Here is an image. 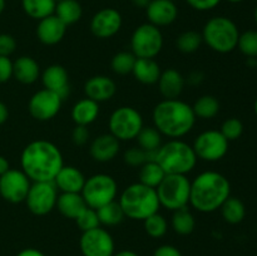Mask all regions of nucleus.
I'll list each match as a JSON object with an SVG mask.
<instances>
[{
	"label": "nucleus",
	"instance_id": "f8f14e48",
	"mask_svg": "<svg viewBox=\"0 0 257 256\" xmlns=\"http://www.w3.org/2000/svg\"><path fill=\"white\" fill-rule=\"evenodd\" d=\"M228 141L217 130H208L196 137L192 147L198 160L217 162L222 160L228 151Z\"/></svg>",
	"mask_w": 257,
	"mask_h": 256
},
{
	"label": "nucleus",
	"instance_id": "a878e982",
	"mask_svg": "<svg viewBox=\"0 0 257 256\" xmlns=\"http://www.w3.org/2000/svg\"><path fill=\"white\" fill-rule=\"evenodd\" d=\"M160 64L155 59L148 58H137L133 67L132 74L140 83L146 85H152L158 82L161 77Z\"/></svg>",
	"mask_w": 257,
	"mask_h": 256
},
{
	"label": "nucleus",
	"instance_id": "a211bd4d",
	"mask_svg": "<svg viewBox=\"0 0 257 256\" xmlns=\"http://www.w3.org/2000/svg\"><path fill=\"white\" fill-rule=\"evenodd\" d=\"M42 83L45 89L52 90L64 100L69 95V74L63 65L52 64L42 73Z\"/></svg>",
	"mask_w": 257,
	"mask_h": 256
},
{
	"label": "nucleus",
	"instance_id": "f03ea898",
	"mask_svg": "<svg viewBox=\"0 0 257 256\" xmlns=\"http://www.w3.org/2000/svg\"><path fill=\"white\" fill-rule=\"evenodd\" d=\"M230 196V181L220 172L205 171L191 181L190 205L198 212L211 213L220 210Z\"/></svg>",
	"mask_w": 257,
	"mask_h": 256
},
{
	"label": "nucleus",
	"instance_id": "79ce46f5",
	"mask_svg": "<svg viewBox=\"0 0 257 256\" xmlns=\"http://www.w3.org/2000/svg\"><path fill=\"white\" fill-rule=\"evenodd\" d=\"M123 160H124L125 165L131 166V167H141L146 162H148L150 158H148V152H146L141 147H131L124 152Z\"/></svg>",
	"mask_w": 257,
	"mask_h": 256
},
{
	"label": "nucleus",
	"instance_id": "052dcab7",
	"mask_svg": "<svg viewBox=\"0 0 257 256\" xmlns=\"http://www.w3.org/2000/svg\"><path fill=\"white\" fill-rule=\"evenodd\" d=\"M59 2H62V0H55V3H59Z\"/></svg>",
	"mask_w": 257,
	"mask_h": 256
},
{
	"label": "nucleus",
	"instance_id": "bb28decb",
	"mask_svg": "<svg viewBox=\"0 0 257 256\" xmlns=\"http://www.w3.org/2000/svg\"><path fill=\"white\" fill-rule=\"evenodd\" d=\"M87 207L82 193H59L55 206L64 217L70 220H75Z\"/></svg>",
	"mask_w": 257,
	"mask_h": 256
},
{
	"label": "nucleus",
	"instance_id": "9b49d317",
	"mask_svg": "<svg viewBox=\"0 0 257 256\" xmlns=\"http://www.w3.org/2000/svg\"><path fill=\"white\" fill-rule=\"evenodd\" d=\"M59 196L57 186L53 181L49 182H32L24 202L33 215L45 216L52 212L57 206Z\"/></svg>",
	"mask_w": 257,
	"mask_h": 256
},
{
	"label": "nucleus",
	"instance_id": "58836bf2",
	"mask_svg": "<svg viewBox=\"0 0 257 256\" xmlns=\"http://www.w3.org/2000/svg\"><path fill=\"white\" fill-rule=\"evenodd\" d=\"M237 48L246 57L257 58V30H247L240 34Z\"/></svg>",
	"mask_w": 257,
	"mask_h": 256
},
{
	"label": "nucleus",
	"instance_id": "1a4fd4ad",
	"mask_svg": "<svg viewBox=\"0 0 257 256\" xmlns=\"http://www.w3.org/2000/svg\"><path fill=\"white\" fill-rule=\"evenodd\" d=\"M143 127L145 123L142 114L130 105H123L114 109L108 119L109 133L119 142L136 140Z\"/></svg>",
	"mask_w": 257,
	"mask_h": 256
},
{
	"label": "nucleus",
	"instance_id": "6e6d98bb",
	"mask_svg": "<svg viewBox=\"0 0 257 256\" xmlns=\"http://www.w3.org/2000/svg\"><path fill=\"white\" fill-rule=\"evenodd\" d=\"M5 4H7V3H5V0H0V15H2L3 12H4Z\"/></svg>",
	"mask_w": 257,
	"mask_h": 256
},
{
	"label": "nucleus",
	"instance_id": "4d7b16f0",
	"mask_svg": "<svg viewBox=\"0 0 257 256\" xmlns=\"http://www.w3.org/2000/svg\"><path fill=\"white\" fill-rule=\"evenodd\" d=\"M253 108H255V113H256V115H257V98H256V100H255V105H253Z\"/></svg>",
	"mask_w": 257,
	"mask_h": 256
},
{
	"label": "nucleus",
	"instance_id": "49530a36",
	"mask_svg": "<svg viewBox=\"0 0 257 256\" xmlns=\"http://www.w3.org/2000/svg\"><path fill=\"white\" fill-rule=\"evenodd\" d=\"M192 9L198 12H208L217 7L221 0H186Z\"/></svg>",
	"mask_w": 257,
	"mask_h": 256
},
{
	"label": "nucleus",
	"instance_id": "13d9d810",
	"mask_svg": "<svg viewBox=\"0 0 257 256\" xmlns=\"http://www.w3.org/2000/svg\"><path fill=\"white\" fill-rule=\"evenodd\" d=\"M227 2H230V3H240V2H242V0H227Z\"/></svg>",
	"mask_w": 257,
	"mask_h": 256
},
{
	"label": "nucleus",
	"instance_id": "37998d69",
	"mask_svg": "<svg viewBox=\"0 0 257 256\" xmlns=\"http://www.w3.org/2000/svg\"><path fill=\"white\" fill-rule=\"evenodd\" d=\"M17 49V40L13 35L2 33L0 34V55L10 57Z\"/></svg>",
	"mask_w": 257,
	"mask_h": 256
},
{
	"label": "nucleus",
	"instance_id": "5701e85b",
	"mask_svg": "<svg viewBox=\"0 0 257 256\" xmlns=\"http://www.w3.org/2000/svg\"><path fill=\"white\" fill-rule=\"evenodd\" d=\"M157 83L161 94L165 97V99H176L182 94L186 79L177 69L170 68L161 73Z\"/></svg>",
	"mask_w": 257,
	"mask_h": 256
},
{
	"label": "nucleus",
	"instance_id": "c9c22d12",
	"mask_svg": "<svg viewBox=\"0 0 257 256\" xmlns=\"http://www.w3.org/2000/svg\"><path fill=\"white\" fill-rule=\"evenodd\" d=\"M202 43L203 39L201 33L196 30H187L178 35L176 39V47L183 54H192L200 49Z\"/></svg>",
	"mask_w": 257,
	"mask_h": 256
},
{
	"label": "nucleus",
	"instance_id": "a19ab883",
	"mask_svg": "<svg viewBox=\"0 0 257 256\" xmlns=\"http://www.w3.org/2000/svg\"><path fill=\"white\" fill-rule=\"evenodd\" d=\"M220 132L225 136L228 142L236 141L243 133V124L238 118H228L222 123Z\"/></svg>",
	"mask_w": 257,
	"mask_h": 256
},
{
	"label": "nucleus",
	"instance_id": "09e8293b",
	"mask_svg": "<svg viewBox=\"0 0 257 256\" xmlns=\"http://www.w3.org/2000/svg\"><path fill=\"white\" fill-rule=\"evenodd\" d=\"M17 256H45L44 253L42 252L40 250L34 247H28V248H23L22 251L17 253Z\"/></svg>",
	"mask_w": 257,
	"mask_h": 256
},
{
	"label": "nucleus",
	"instance_id": "c03bdc74",
	"mask_svg": "<svg viewBox=\"0 0 257 256\" xmlns=\"http://www.w3.org/2000/svg\"><path fill=\"white\" fill-rule=\"evenodd\" d=\"M89 130L85 125H75L72 132V141L77 146L87 145L88 141H89Z\"/></svg>",
	"mask_w": 257,
	"mask_h": 256
},
{
	"label": "nucleus",
	"instance_id": "f257e3e1",
	"mask_svg": "<svg viewBox=\"0 0 257 256\" xmlns=\"http://www.w3.org/2000/svg\"><path fill=\"white\" fill-rule=\"evenodd\" d=\"M22 171L32 182H49L64 166L58 146L47 140H37L27 145L20 156Z\"/></svg>",
	"mask_w": 257,
	"mask_h": 256
},
{
	"label": "nucleus",
	"instance_id": "603ef678",
	"mask_svg": "<svg viewBox=\"0 0 257 256\" xmlns=\"http://www.w3.org/2000/svg\"><path fill=\"white\" fill-rule=\"evenodd\" d=\"M10 170L9 161L4 157V156H0V176L4 175L5 172Z\"/></svg>",
	"mask_w": 257,
	"mask_h": 256
},
{
	"label": "nucleus",
	"instance_id": "4be33fe9",
	"mask_svg": "<svg viewBox=\"0 0 257 256\" xmlns=\"http://www.w3.org/2000/svg\"><path fill=\"white\" fill-rule=\"evenodd\" d=\"M85 176L74 166H63L54 178V185L60 193H80L85 183Z\"/></svg>",
	"mask_w": 257,
	"mask_h": 256
},
{
	"label": "nucleus",
	"instance_id": "b1692460",
	"mask_svg": "<svg viewBox=\"0 0 257 256\" xmlns=\"http://www.w3.org/2000/svg\"><path fill=\"white\" fill-rule=\"evenodd\" d=\"M13 77L22 84H33L40 77L39 63L29 55H22L13 62Z\"/></svg>",
	"mask_w": 257,
	"mask_h": 256
},
{
	"label": "nucleus",
	"instance_id": "ddd939ff",
	"mask_svg": "<svg viewBox=\"0 0 257 256\" xmlns=\"http://www.w3.org/2000/svg\"><path fill=\"white\" fill-rule=\"evenodd\" d=\"M79 248L83 256H113L115 252V243L108 230L99 226L82 232Z\"/></svg>",
	"mask_w": 257,
	"mask_h": 256
},
{
	"label": "nucleus",
	"instance_id": "c85d7f7f",
	"mask_svg": "<svg viewBox=\"0 0 257 256\" xmlns=\"http://www.w3.org/2000/svg\"><path fill=\"white\" fill-rule=\"evenodd\" d=\"M55 5V0H22L25 14L38 22L54 14Z\"/></svg>",
	"mask_w": 257,
	"mask_h": 256
},
{
	"label": "nucleus",
	"instance_id": "423d86ee",
	"mask_svg": "<svg viewBox=\"0 0 257 256\" xmlns=\"http://www.w3.org/2000/svg\"><path fill=\"white\" fill-rule=\"evenodd\" d=\"M203 43L216 53L227 54L237 48L240 32L238 28L230 18L213 17L203 27Z\"/></svg>",
	"mask_w": 257,
	"mask_h": 256
},
{
	"label": "nucleus",
	"instance_id": "72a5a7b5",
	"mask_svg": "<svg viewBox=\"0 0 257 256\" xmlns=\"http://www.w3.org/2000/svg\"><path fill=\"white\" fill-rule=\"evenodd\" d=\"M97 213L100 226L103 225L107 226V227H113V226L119 225L125 218L124 212H123L118 201H113V202L108 203V205L102 206L100 208H98Z\"/></svg>",
	"mask_w": 257,
	"mask_h": 256
},
{
	"label": "nucleus",
	"instance_id": "393cba45",
	"mask_svg": "<svg viewBox=\"0 0 257 256\" xmlns=\"http://www.w3.org/2000/svg\"><path fill=\"white\" fill-rule=\"evenodd\" d=\"M100 108L99 103L89 99V98H83L78 100L72 108V119L75 125H90L97 120L99 115Z\"/></svg>",
	"mask_w": 257,
	"mask_h": 256
},
{
	"label": "nucleus",
	"instance_id": "680f3d73",
	"mask_svg": "<svg viewBox=\"0 0 257 256\" xmlns=\"http://www.w3.org/2000/svg\"><path fill=\"white\" fill-rule=\"evenodd\" d=\"M256 68H257V62H256Z\"/></svg>",
	"mask_w": 257,
	"mask_h": 256
},
{
	"label": "nucleus",
	"instance_id": "4468645a",
	"mask_svg": "<svg viewBox=\"0 0 257 256\" xmlns=\"http://www.w3.org/2000/svg\"><path fill=\"white\" fill-rule=\"evenodd\" d=\"M62 104L63 99L60 95L43 88L32 95L28 103V110L35 120L48 122L60 112Z\"/></svg>",
	"mask_w": 257,
	"mask_h": 256
},
{
	"label": "nucleus",
	"instance_id": "39448f33",
	"mask_svg": "<svg viewBox=\"0 0 257 256\" xmlns=\"http://www.w3.org/2000/svg\"><path fill=\"white\" fill-rule=\"evenodd\" d=\"M193 147L181 140H170L156 151L155 161L166 175H185L192 172L197 165Z\"/></svg>",
	"mask_w": 257,
	"mask_h": 256
},
{
	"label": "nucleus",
	"instance_id": "412c9836",
	"mask_svg": "<svg viewBox=\"0 0 257 256\" xmlns=\"http://www.w3.org/2000/svg\"><path fill=\"white\" fill-rule=\"evenodd\" d=\"M115 92H117V85H115L114 80L107 75L90 77L84 84L85 97L97 103L112 99Z\"/></svg>",
	"mask_w": 257,
	"mask_h": 256
},
{
	"label": "nucleus",
	"instance_id": "2eb2a0df",
	"mask_svg": "<svg viewBox=\"0 0 257 256\" xmlns=\"http://www.w3.org/2000/svg\"><path fill=\"white\" fill-rule=\"evenodd\" d=\"M32 181L22 170L10 168L0 176V196L7 202L20 203L27 198Z\"/></svg>",
	"mask_w": 257,
	"mask_h": 256
},
{
	"label": "nucleus",
	"instance_id": "864d4df0",
	"mask_svg": "<svg viewBox=\"0 0 257 256\" xmlns=\"http://www.w3.org/2000/svg\"><path fill=\"white\" fill-rule=\"evenodd\" d=\"M151 2H152V0H132V3L135 7L142 8V9H146Z\"/></svg>",
	"mask_w": 257,
	"mask_h": 256
},
{
	"label": "nucleus",
	"instance_id": "aec40b11",
	"mask_svg": "<svg viewBox=\"0 0 257 256\" xmlns=\"http://www.w3.org/2000/svg\"><path fill=\"white\" fill-rule=\"evenodd\" d=\"M120 142L110 133H103L92 141L89 146V155L94 161L107 163L114 160L119 153Z\"/></svg>",
	"mask_w": 257,
	"mask_h": 256
},
{
	"label": "nucleus",
	"instance_id": "f704fd0d",
	"mask_svg": "<svg viewBox=\"0 0 257 256\" xmlns=\"http://www.w3.org/2000/svg\"><path fill=\"white\" fill-rule=\"evenodd\" d=\"M162 137L156 127H143L137 136L138 147L145 150L146 152H155L162 146Z\"/></svg>",
	"mask_w": 257,
	"mask_h": 256
},
{
	"label": "nucleus",
	"instance_id": "6ab92c4d",
	"mask_svg": "<svg viewBox=\"0 0 257 256\" xmlns=\"http://www.w3.org/2000/svg\"><path fill=\"white\" fill-rule=\"evenodd\" d=\"M67 28V25L57 15H49L38 22L37 37L42 44L48 47L57 45L65 37Z\"/></svg>",
	"mask_w": 257,
	"mask_h": 256
},
{
	"label": "nucleus",
	"instance_id": "de8ad7c7",
	"mask_svg": "<svg viewBox=\"0 0 257 256\" xmlns=\"http://www.w3.org/2000/svg\"><path fill=\"white\" fill-rule=\"evenodd\" d=\"M152 256H182V252L173 245H161L156 248Z\"/></svg>",
	"mask_w": 257,
	"mask_h": 256
},
{
	"label": "nucleus",
	"instance_id": "7c9ffc66",
	"mask_svg": "<svg viewBox=\"0 0 257 256\" xmlns=\"http://www.w3.org/2000/svg\"><path fill=\"white\" fill-rule=\"evenodd\" d=\"M221 215L223 220L231 225H237L242 222L246 216V208L242 201L237 197H228L221 206Z\"/></svg>",
	"mask_w": 257,
	"mask_h": 256
},
{
	"label": "nucleus",
	"instance_id": "9d476101",
	"mask_svg": "<svg viewBox=\"0 0 257 256\" xmlns=\"http://www.w3.org/2000/svg\"><path fill=\"white\" fill-rule=\"evenodd\" d=\"M132 53L137 58L155 59L163 48V35L160 28L145 23L135 29L131 37Z\"/></svg>",
	"mask_w": 257,
	"mask_h": 256
},
{
	"label": "nucleus",
	"instance_id": "0eeeda50",
	"mask_svg": "<svg viewBox=\"0 0 257 256\" xmlns=\"http://www.w3.org/2000/svg\"><path fill=\"white\" fill-rule=\"evenodd\" d=\"M161 207L177 211L190 205L191 181L185 175H166L156 188Z\"/></svg>",
	"mask_w": 257,
	"mask_h": 256
},
{
	"label": "nucleus",
	"instance_id": "e433bc0d",
	"mask_svg": "<svg viewBox=\"0 0 257 256\" xmlns=\"http://www.w3.org/2000/svg\"><path fill=\"white\" fill-rule=\"evenodd\" d=\"M143 227L146 233L152 238H161L167 233L168 222L163 215L160 212L153 213L152 216L143 221Z\"/></svg>",
	"mask_w": 257,
	"mask_h": 256
},
{
	"label": "nucleus",
	"instance_id": "473e14b6",
	"mask_svg": "<svg viewBox=\"0 0 257 256\" xmlns=\"http://www.w3.org/2000/svg\"><path fill=\"white\" fill-rule=\"evenodd\" d=\"M196 118L200 119H212L220 112V102L216 97L210 94L202 95L198 98L192 105Z\"/></svg>",
	"mask_w": 257,
	"mask_h": 256
},
{
	"label": "nucleus",
	"instance_id": "7ed1b4c3",
	"mask_svg": "<svg viewBox=\"0 0 257 256\" xmlns=\"http://www.w3.org/2000/svg\"><path fill=\"white\" fill-rule=\"evenodd\" d=\"M152 119L153 127L157 128L161 135L171 140H180L193 130L197 118L192 105L176 98L157 103L153 108Z\"/></svg>",
	"mask_w": 257,
	"mask_h": 256
},
{
	"label": "nucleus",
	"instance_id": "bf43d9fd",
	"mask_svg": "<svg viewBox=\"0 0 257 256\" xmlns=\"http://www.w3.org/2000/svg\"><path fill=\"white\" fill-rule=\"evenodd\" d=\"M255 20H256V23H257V8H256V10H255Z\"/></svg>",
	"mask_w": 257,
	"mask_h": 256
},
{
	"label": "nucleus",
	"instance_id": "20e7f679",
	"mask_svg": "<svg viewBox=\"0 0 257 256\" xmlns=\"http://www.w3.org/2000/svg\"><path fill=\"white\" fill-rule=\"evenodd\" d=\"M118 203L125 217L135 221H145L161 208L156 188L148 187L141 182L125 187L120 193Z\"/></svg>",
	"mask_w": 257,
	"mask_h": 256
},
{
	"label": "nucleus",
	"instance_id": "dca6fc26",
	"mask_svg": "<svg viewBox=\"0 0 257 256\" xmlns=\"http://www.w3.org/2000/svg\"><path fill=\"white\" fill-rule=\"evenodd\" d=\"M123 19L114 8H104L93 15L90 20V32L98 39H109L120 30Z\"/></svg>",
	"mask_w": 257,
	"mask_h": 256
},
{
	"label": "nucleus",
	"instance_id": "a18cd8bd",
	"mask_svg": "<svg viewBox=\"0 0 257 256\" xmlns=\"http://www.w3.org/2000/svg\"><path fill=\"white\" fill-rule=\"evenodd\" d=\"M13 78V60L0 55V83H7Z\"/></svg>",
	"mask_w": 257,
	"mask_h": 256
},
{
	"label": "nucleus",
	"instance_id": "8fccbe9b",
	"mask_svg": "<svg viewBox=\"0 0 257 256\" xmlns=\"http://www.w3.org/2000/svg\"><path fill=\"white\" fill-rule=\"evenodd\" d=\"M187 80H188V83H191V84L197 85L203 80V74L201 72H192L190 74V77H188Z\"/></svg>",
	"mask_w": 257,
	"mask_h": 256
},
{
	"label": "nucleus",
	"instance_id": "cd10ccee",
	"mask_svg": "<svg viewBox=\"0 0 257 256\" xmlns=\"http://www.w3.org/2000/svg\"><path fill=\"white\" fill-rule=\"evenodd\" d=\"M54 15L69 27L79 22L83 15V8L78 0H62L55 5Z\"/></svg>",
	"mask_w": 257,
	"mask_h": 256
},
{
	"label": "nucleus",
	"instance_id": "3c124183",
	"mask_svg": "<svg viewBox=\"0 0 257 256\" xmlns=\"http://www.w3.org/2000/svg\"><path fill=\"white\" fill-rule=\"evenodd\" d=\"M8 118H9V110H8L7 104L0 100V124L7 122Z\"/></svg>",
	"mask_w": 257,
	"mask_h": 256
},
{
	"label": "nucleus",
	"instance_id": "e2e57ef3",
	"mask_svg": "<svg viewBox=\"0 0 257 256\" xmlns=\"http://www.w3.org/2000/svg\"><path fill=\"white\" fill-rule=\"evenodd\" d=\"M172 2H176V0H172Z\"/></svg>",
	"mask_w": 257,
	"mask_h": 256
},
{
	"label": "nucleus",
	"instance_id": "2f4dec72",
	"mask_svg": "<svg viewBox=\"0 0 257 256\" xmlns=\"http://www.w3.org/2000/svg\"><path fill=\"white\" fill-rule=\"evenodd\" d=\"M165 171L162 170V167L156 161H148V162H146L145 165L140 167V173H138L140 181L138 182L143 183L148 187L157 188L158 185L165 178Z\"/></svg>",
	"mask_w": 257,
	"mask_h": 256
},
{
	"label": "nucleus",
	"instance_id": "0e129e2a",
	"mask_svg": "<svg viewBox=\"0 0 257 256\" xmlns=\"http://www.w3.org/2000/svg\"><path fill=\"white\" fill-rule=\"evenodd\" d=\"M256 256H257V255H256Z\"/></svg>",
	"mask_w": 257,
	"mask_h": 256
},
{
	"label": "nucleus",
	"instance_id": "6e6552de",
	"mask_svg": "<svg viewBox=\"0 0 257 256\" xmlns=\"http://www.w3.org/2000/svg\"><path fill=\"white\" fill-rule=\"evenodd\" d=\"M82 196L88 207L98 210L102 206L115 201L118 195V183L107 173H95L85 180Z\"/></svg>",
	"mask_w": 257,
	"mask_h": 256
},
{
	"label": "nucleus",
	"instance_id": "5fc2aeb1",
	"mask_svg": "<svg viewBox=\"0 0 257 256\" xmlns=\"http://www.w3.org/2000/svg\"><path fill=\"white\" fill-rule=\"evenodd\" d=\"M113 256H140V255L132 250H122V251H118V252H114V255Z\"/></svg>",
	"mask_w": 257,
	"mask_h": 256
},
{
	"label": "nucleus",
	"instance_id": "ea45409f",
	"mask_svg": "<svg viewBox=\"0 0 257 256\" xmlns=\"http://www.w3.org/2000/svg\"><path fill=\"white\" fill-rule=\"evenodd\" d=\"M75 223H77L78 228H79L82 232L84 231H89L93 230V228H97L100 226L99 218H98V213L97 210L94 208L87 207L83 210V212L75 218Z\"/></svg>",
	"mask_w": 257,
	"mask_h": 256
},
{
	"label": "nucleus",
	"instance_id": "f3484780",
	"mask_svg": "<svg viewBox=\"0 0 257 256\" xmlns=\"http://www.w3.org/2000/svg\"><path fill=\"white\" fill-rule=\"evenodd\" d=\"M146 15L155 27H168L177 19L178 8L172 0H152L146 8Z\"/></svg>",
	"mask_w": 257,
	"mask_h": 256
},
{
	"label": "nucleus",
	"instance_id": "c756f323",
	"mask_svg": "<svg viewBox=\"0 0 257 256\" xmlns=\"http://www.w3.org/2000/svg\"><path fill=\"white\" fill-rule=\"evenodd\" d=\"M171 226L177 235L188 236L195 231L196 218L187 207L173 211Z\"/></svg>",
	"mask_w": 257,
	"mask_h": 256
},
{
	"label": "nucleus",
	"instance_id": "4c0bfd02",
	"mask_svg": "<svg viewBox=\"0 0 257 256\" xmlns=\"http://www.w3.org/2000/svg\"><path fill=\"white\" fill-rule=\"evenodd\" d=\"M137 57L132 52H119L114 54L110 62L112 70L118 75L131 74Z\"/></svg>",
	"mask_w": 257,
	"mask_h": 256
}]
</instances>
